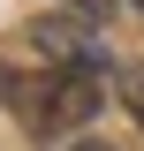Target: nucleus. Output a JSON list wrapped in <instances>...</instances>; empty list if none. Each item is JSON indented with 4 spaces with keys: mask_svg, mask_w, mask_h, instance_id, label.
<instances>
[{
    "mask_svg": "<svg viewBox=\"0 0 144 151\" xmlns=\"http://www.w3.org/2000/svg\"><path fill=\"white\" fill-rule=\"evenodd\" d=\"M38 53L53 60V68H68V76H106V45H99L84 23L46 15V23H38Z\"/></svg>",
    "mask_w": 144,
    "mask_h": 151,
    "instance_id": "f03ea898",
    "label": "nucleus"
},
{
    "mask_svg": "<svg viewBox=\"0 0 144 151\" xmlns=\"http://www.w3.org/2000/svg\"><path fill=\"white\" fill-rule=\"evenodd\" d=\"M129 8H144V0H129Z\"/></svg>",
    "mask_w": 144,
    "mask_h": 151,
    "instance_id": "423d86ee",
    "label": "nucleus"
},
{
    "mask_svg": "<svg viewBox=\"0 0 144 151\" xmlns=\"http://www.w3.org/2000/svg\"><path fill=\"white\" fill-rule=\"evenodd\" d=\"M99 83H106V76H68V68H53L46 76V83H38V129L53 136V129H84L91 113H99Z\"/></svg>",
    "mask_w": 144,
    "mask_h": 151,
    "instance_id": "f257e3e1",
    "label": "nucleus"
},
{
    "mask_svg": "<svg viewBox=\"0 0 144 151\" xmlns=\"http://www.w3.org/2000/svg\"><path fill=\"white\" fill-rule=\"evenodd\" d=\"M76 151H106V144H76Z\"/></svg>",
    "mask_w": 144,
    "mask_h": 151,
    "instance_id": "39448f33",
    "label": "nucleus"
},
{
    "mask_svg": "<svg viewBox=\"0 0 144 151\" xmlns=\"http://www.w3.org/2000/svg\"><path fill=\"white\" fill-rule=\"evenodd\" d=\"M76 8H84L91 23H106V15H114V0H76Z\"/></svg>",
    "mask_w": 144,
    "mask_h": 151,
    "instance_id": "20e7f679",
    "label": "nucleus"
},
{
    "mask_svg": "<svg viewBox=\"0 0 144 151\" xmlns=\"http://www.w3.org/2000/svg\"><path fill=\"white\" fill-rule=\"evenodd\" d=\"M129 106H137V121H144V68H129Z\"/></svg>",
    "mask_w": 144,
    "mask_h": 151,
    "instance_id": "7ed1b4c3",
    "label": "nucleus"
}]
</instances>
